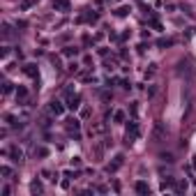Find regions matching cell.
<instances>
[{
    "instance_id": "8992f818",
    "label": "cell",
    "mask_w": 196,
    "mask_h": 196,
    "mask_svg": "<svg viewBox=\"0 0 196 196\" xmlns=\"http://www.w3.org/2000/svg\"><path fill=\"white\" fill-rule=\"evenodd\" d=\"M69 108H71V111H76V108H79V97H74L69 102Z\"/></svg>"
},
{
    "instance_id": "3957f363",
    "label": "cell",
    "mask_w": 196,
    "mask_h": 196,
    "mask_svg": "<svg viewBox=\"0 0 196 196\" xmlns=\"http://www.w3.org/2000/svg\"><path fill=\"white\" fill-rule=\"evenodd\" d=\"M51 113H53V116H60V113H63V106H60V102H51Z\"/></svg>"
},
{
    "instance_id": "30bf717a",
    "label": "cell",
    "mask_w": 196,
    "mask_h": 196,
    "mask_svg": "<svg viewBox=\"0 0 196 196\" xmlns=\"http://www.w3.org/2000/svg\"><path fill=\"white\" fill-rule=\"evenodd\" d=\"M161 159H164V161H173V155H171V152H166V155H161Z\"/></svg>"
},
{
    "instance_id": "6da1fadb",
    "label": "cell",
    "mask_w": 196,
    "mask_h": 196,
    "mask_svg": "<svg viewBox=\"0 0 196 196\" xmlns=\"http://www.w3.org/2000/svg\"><path fill=\"white\" fill-rule=\"evenodd\" d=\"M139 136V125H136V120H129V125H127V139L134 141Z\"/></svg>"
},
{
    "instance_id": "277c9868",
    "label": "cell",
    "mask_w": 196,
    "mask_h": 196,
    "mask_svg": "<svg viewBox=\"0 0 196 196\" xmlns=\"http://www.w3.org/2000/svg\"><path fill=\"white\" fill-rule=\"evenodd\" d=\"M136 192H139V194H148V192H150V187H148V185H145V182H136Z\"/></svg>"
},
{
    "instance_id": "7a4b0ae2",
    "label": "cell",
    "mask_w": 196,
    "mask_h": 196,
    "mask_svg": "<svg viewBox=\"0 0 196 196\" xmlns=\"http://www.w3.org/2000/svg\"><path fill=\"white\" fill-rule=\"evenodd\" d=\"M53 7L60 12H69V0H53Z\"/></svg>"
},
{
    "instance_id": "9c48e42d",
    "label": "cell",
    "mask_w": 196,
    "mask_h": 196,
    "mask_svg": "<svg viewBox=\"0 0 196 196\" xmlns=\"http://www.w3.org/2000/svg\"><path fill=\"white\" fill-rule=\"evenodd\" d=\"M127 12H129V9H127V7H120V9H118V12H116V14H118V16H125Z\"/></svg>"
},
{
    "instance_id": "5b68a950",
    "label": "cell",
    "mask_w": 196,
    "mask_h": 196,
    "mask_svg": "<svg viewBox=\"0 0 196 196\" xmlns=\"http://www.w3.org/2000/svg\"><path fill=\"white\" fill-rule=\"evenodd\" d=\"M26 95H28V90H26V88H18V90H16V99H23Z\"/></svg>"
},
{
    "instance_id": "ba28073f",
    "label": "cell",
    "mask_w": 196,
    "mask_h": 196,
    "mask_svg": "<svg viewBox=\"0 0 196 196\" xmlns=\"http://www.w3.org/2000/svg\"><path fill=\"white\" fill-rule=\"evenodd\" d=\"M26 74H30V76H35V65H26Z\"/></svg>"
},
{
    "instance_id": "8fae6325",
    "label": "cell",
    "mask_w": 196,
    "mask_h": 196,
    "mask_svg": "<svg viewBox=\"0 0 196 196\" xmlns=\"http://www.w3.org/2000/svg\"><path fill=\"white\" fill-rule=\"evenodd\" d=\"M118 120V122H120V120H122V118H125V113H122V111H116V116H113Z\"/></svg>"
},
{
    "instance_id": "52a82bcc",
    "label": "cell",
    "mask_w": 196,
    "mask_h": 196,
    "mask_svg": "<svg viewBox=\"0 0 196 196\" xmlns=\"http://www.w3.org/2000/svg\"><path fill=\"white\" fill-rule=\"evenodd\" d=\"M12 157H14V161H21V150L14 148V150H12Z\"/></svg>"
}]
</instances>
